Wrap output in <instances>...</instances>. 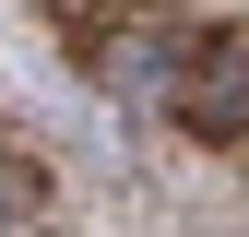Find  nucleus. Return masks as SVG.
I'll return each mask as SVG.
<instances>
[{"instance_id": "obj_1", "label": "nucleus", "mask_w": 249, "mask_h": 237, "mask_svg": "<svg viewBox=\"0 0 249 237\" xmlns=\"http://www.w3.org/2000/svg\"><path fill=\"white\" fill-rule=\"evenodd\" d=\"M166 118L190 142H249V36H190V59L166 83Z\"/></svg>"}, {"instance_id": "obj_2", "label": "nucleus", "mask_w": 249, "mask_h": 237, "mask_svg": "<svg viewBox=\"0 0 249 237\" xmlns=\"http://www.w3.org/2000/svg\"><path fill=\"white\" fill-rule=\"evenodd\" d=\"M178 59H190V36H178V24H107L95 48H83V71L107 83V95H142V107H166V83H178Z\"/></svg>"}, {"instance_id": "obj_3", "label": "nucleus", "mask_w": 249, "mask_h": 237, "mask_svg": "<svg viewBox=\"0 0 249 237\" xmlns=\"http://www.w3.org/2000/svg\"><path fill=\"white\" fill-rule=\"evenodd\" d=\"M48 12H59V24H83V12H95V0H48Z\"/></svg>"}]
</instances>
